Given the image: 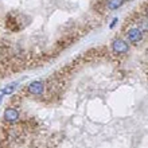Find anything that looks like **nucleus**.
Instances as JSON below:
<instances>
[{"instance_id": "1", "label": "nucleus", "mask_w": 148, "mask_h": 148, "mask_svg": "<svg viewBox=\"0 0 148 148\" xmlns=\"http://www.w3.org/2000/svg\"><path fill=\"white\" fill-rule=\"evenodd\" d=\"M143 31H141L139 27H132L129 28L128 32H127V39H128L131 43L133 45H139V43L143 40Z\"/></svg>"}, {"instance_id": "2", "label": "nucleus", "mask_w": 148, "mask_h": 148, "mask_svg": "<svg viewBox=\"0 0 148 148\" xmlns=\"http://www.w3.org/2000/svg\"><path fill=\"white\" fill-rule=\"evenodd\" d=\"M112 50L116 54H124V53H128L129 45L124 39H114L112 42Z\"/></svg>"}, {"instance_id": "3", "label": "nucleus", "mask_w": 148, "mask_h": 148, "mask_svg": "<svg viewBox=\"0 0 148 148\" xmlns=\"http://www.w3.org/2000/svg\"><path fill=\"white\" fill-rule=\"evenodd\" d=\"M28 92L34 96H40V94L45 92V84L42 81H34L28 85Z\"/></svg>"}, {"instance_id": "4", "label": "nucleus", "mask_w": 148, "mask_h": 148, "mask_svg": "<svg viewBox=\"0 0 148 148\" xmlns=\"http://www.w3.org/2000/svg\"><path fill=\"white\" fill-rule=\"evenodd\" d=\"M4 119L8 123H16L19 120V112L15 108H7L5 112H4Z\"/></svg>"}, {"instance_id": "5", "label": "nucleus", "mask_w": 148, "mask_h": 148, "mask_svg": "<svg viewBox=\"0 0 148 148\" xmlns=\"http://www.w3.org/2000/svg\"><path fill=\"white\" fill-rule=\"evenodd\" d=\"M124 3H125V0H106L105 5L109 11H114L117 8H120Z\"/></svg>"}, {"instance_id": "6", "label": "nucleus", "mask_w": 148, "mask_h": 148, "mask_svg": "<svg viewBox=\"0 0 148 148\" xmlns=\"http://www.w3.org/2000/svg\"><path fill=\"white\" fill-rule=\"evenodd\" d=\"M137 27L140 28L141 31H148V16H143L139 20V26Z\"/></svg>"}, {"instance_id": "7", "label": "nucleus", "mask_w": 148, "mask_h": 148, "mask_svg": "<svg viewBox=\"0 0 148 148\" xmlns=\"http://www.w3.org/2000/svg\"><path fill=\"white\" fill-rule=\"evenodd\" d=\"M16 88H18V84H16V82L15 84H11V85H7L3 90H1V94H12L15 92Z\"/></svg>"}, {"instance_id": "8", "label": "nucleus", "mask_w": 148, "mask_h": 148, "mask_svg": "<svg viewBox=\"0 0 148 148\" xmlns=\"http://www.w3.org/2000/svg\"><path fill=\"white\" fill-rule=\"evenodd\" d=\"M117 23H119V18H113V20L110 22V24H109V28H113Z\"/></svg>"}, {"instance_id": "9", "label": "nucleus", "mask_w": 148, "mask_h": 148, "mask_svg": "<svg viewBox=\"0 0 148 148\" xmlns=\"http://www.w3.org/2000/svg\"><path fill=\"white\" fill-rule=\"evenodd\" d=\"M0 102H1V94H0Z\"/></svg>"}]
</instances>
